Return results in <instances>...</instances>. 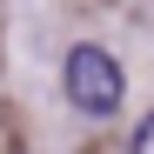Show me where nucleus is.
<instances>
[{
  "mask_svg": "<svg viewBox=\"0 0 154 154\" xmlns=\"http://www.w3.org/2000/svg\"><path fill=\"white\" fill-rule=\"evenodd\" d=\"M67 100L81 114H94V121H107L114 107H121V94H127V81H121V60L107 54V47H74L67 54Z\"/></svg>",
  "mask_w": 154,
  "mask_h": 154,
  "instance_id": "nucleus-1",
  "label": "nucleus"
},
{
  "mask_svg": "<svg viewBox=\"0 0 154 154\" xmlns=\"http://www.w3.org/2000/svg\"><path fill=\"white\" fill-rule=\"evenodd\" d=\"M134 154H154V114H147V121L134 127Z\"/></svg>",
  "mask_w": 154,
  "mask_h": 154,
  "instance_id": "nucleus-2",
  "label": "nucleus"
}]
</instances>
